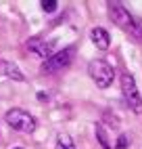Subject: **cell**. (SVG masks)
I'll list each match as a JSON object with an SVG mask.
<instances>
[{"instance_id":"cell-13","label":"cell","mask_w":142,"mask_h":149,"mask_svg":"<svg viewBox=\"0 0 142 149\" xmlns=\"http://www.w3.org/2000/svg\"><path fill=\"white\" fill-rule=\"evenodd\" d=\"M13 149H23V147H13Z\"/></svg>"},{"instance_id":"cell-11","label":"cell","mask_w":142,"mask_h":149,"mask_svg":"<svg viewBox=\"0 0 142 149\" xmlns=\"http://www.w3.org/2000/svg\"><path fill=\"white\" fill-rule=\"evenodd\" d=\"M42 8L46 13H54L59 8V2H57V0H42Z\"/></svg>"},{"instance_id":"cell-8","label":"cell","mask_w":142,"mask_h":149,"mask_svg":"<svg viewBox=\"0 0 142 149\" xmlns=\"http://www.w3.org/2000/svg\"><path fill=\"white\" fill-rule=\"evenodd\" d=\"M90 38H92V42L96 48H100V51H107V48L111 46V36L105 27H94L92 32H90Z\"/></svg>"},{"instance_id":"cell-6","label":"cell","mask_w":142,"mask_h":149,"mask_svg":"<svg viewBox=\"0 0 142 149\" xmlns=\"http://www.w3.org/2000/svg\"><path fill=\"white\" fill-rule=\"evenodd\" d=\"M27 48L32 51L34 55L42 57V59H48L54 55V42H46V40H40V38H34V40H29Z\"/></svg>"},{"instance_id":"cell-3","label":"cell","mask_w":142,"mask_h":149,"mask_svg":"<svg viewBox=\"0 0 142 149\" xmlns=\"http://www.w3.org/2000/svg\"><path fill=\"white\" fill-rule=\"evenodd\" d=\"M121 93H123L125 103L130 105V109L134 113H142V97L138 93L136 80L132 74H121Z\"/></svg>"},{"instance_id":"cell-2","label":"cell","mask_w":142,"mask_h":149,"mask_svg":"<svg viewBox=\"0 0 142 149\" xmlns=\"http://www.w3.org/2000/svg\"><path fill=\"white\" fill-rule=\"evenodd\" d=\"M4 120H6V124L11 126V128H15V130H19V132L32 134L36 130L34 116L27 113V111H23V109H8L6 116H4Z\"/></svg>"},{"instance_id":"cell-7","label":"cell","mask_w":142,"mask_h":149,"mask_svg":"<svg viewBox=\"0 0 142 149\" xmlns=\"http://www.w3.org/2000/svg\"><path fill=\"white\" fill-rule=\"evenodd\" d=\"M0 74H2L4 78L17 80V82H23L25 80V76H23L21 69H19L13 61H6V59H0Z\"/></svg>"},{"instance_id":"cell-5","label":"cell","mask_w":142,"mask_h":149,"mask_svg":"<svg viewBox=\"0 0 142 149\" xmlns=\"http://www.w3.org/2000/svg\"><path fill=\"white\" fill-rule=\"evenodd\" d=\"M71 61H73V48H63V51H57L52 57H48L44 65H42V72H57V69H63L67 67Z\"/></svg>"},{"instance_id":"cell-9","label":"cell","mask_w":142,"mask_h":149,"mask_svg":"<svg viewBox=\"0 0 142 149\" xmlns=\"http://www.w3.org/2000/svg\"><path fill=\"white\" fill-rule=\"evenodd\" d=\"M57 149H75V143L69 134H59L57 139Z\"/></svg>"},{"instance_id":"cell-1","label":"cell","mask_w":142,"mask_h":149,"mask_svg":"<svg viewBox=\"0 0 142 149\" xmlns=\"http://www.w3.org/2000/svg\"><path fill=\"white\" fill-rule=\"evenodd\" d=\"M88 72H90V78L96 82L98 88H109L111 84H113L115 72H113V67H111L107 61H103V59H94V61H90Z\"/></svg>"},{"instance_id":"cell-4","label":"cell","mask_w":142,"mask_h":149,"mask_svg":"<svg viewBox=\"0 0 142 149\" xmlns=\"http://www.w3.org/2000/svg\"><path fill=\"white\" fill-rule=\"evenodd\" d=\"M109 13H111V19L121 27V29H125V32H132L134 36H140L138 34V25L134 21V17H132L128 11H125V6H121L119 2H111L109 4Z\"/></svg>"},{"instance_id":"cell-10","label":"cell","mask_w":142,"mask_h":149,"mask_svg":"<svg viewBox=\"0 0 142 149\" xmlns=\"http://www.w3.org/2000/svg\"><path fill=\"white\" fill-rule=\"evenodd\" d=\"M96 139H98V143L103 145L105 149H113V147H111V143H109V136H107V132H105V128L100 126V124H96Z\"/></svg>"},{"instance_id":"cell-12","label":"cell","mask_w":142,"mask_h":149,"mask_svg":"<svg viewBox=\"0 0 142 149\" xmlns=\"http://www.w3.org/2000/svg\"><path fill=\"white\" fill-rule=\"evenodd\" d=\"M128 147V136L125 134H121L119 136V141H117V149H125Z\"/></svg>"}]
</instances>
